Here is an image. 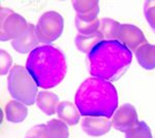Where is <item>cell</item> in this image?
I'll list each match as a JSON object with an SVG mask.
<instances>
[{"label": "cell", "mask_w": 155, "mask_h": 138, "mask_svg": "<svg viewBox=\"0 0 155 138\" xmlns=\"http://www.w3.org/2000/svg\"><path fill=\"white\" fill-rule=\"evenodd\" d=\"M25 138H49L47 125H36L27 132Z\"/></svg>", "instance_id": "cell-22"}, {"label": "cell", "mask_w": 155, "mask_h": 138, "mask_svg": "<svg viewBox=\"0 0 155 138\" xmlns=\"http://www.w3.org/2000/svg\"><path fill=\"white\" fill-rule=\"evenodd\" d=\"M7 88L12 97L25 105H33L36 101L38 86L26 67L21 65L12 67L7 79Z\"/></svg>", "instance_id": "cell-4"}, {"label": "cell", "mask_w": 155, "mask_h": 138, "mask_svg": "<svg viewBox=\"0 0 155 138\" xmlns=\"http://www.w3.org/2000/svg\"><path fill=\"white\" fill-rule=\"evenodd\" d=\"M4 112H5L7 121L14 124H19L26 119L28 114V109H27V105L22 102L18 100H12L5 105Z\"/></svg>", "instance_id": "cell-13"}, {"label": "cell", "mask_w": 155, "mask_h": 138, "mask_svg": "<svg viewBox=\"0 0 155 138\" xmlns=\"http://www.w3.org/2000/svg\"><path fill=\"white\" fill-rule=\"evenodd\" d=\"M144 14L150 27L155 31V1H146L144 4Z\"/></svg>", "instance_id": "cell-21"}, {"label": "cell", "mask_w": 155, "mask_h": 138, "mask_svg": "<svg viewBox=\"0 0 155 138\" xmlns=\"http://www.w3.org/2000/svg\"><path fill=\"white\" fill-rule=\"evenodd\" d=\"M74 11H77V16L85 21L93 22L96 21L99 12V3L95 0H76L71 2Z\"/></svg>", "instance_id": "cell-11"}, {"label": "cell", "mask_w": 155, "mask_h": 138, "mask_svg": "<svg viewBox=\"0 0 155 138\" xmlns=\"http://www.w3.org/2000/svg\"><path fill=\"white\" fill-rule=\"evenodd\" d=\"M117 40L126 47L129 51L134 52H137L142 46L148 43L142 30L130 24H122L120 26Z\"/></svg>", "instance_id": "cell-7"}, {"label": "cell", "mask_w": 155, "mask_h": 138, "mask_svg": "<svg viewBox=\"0 0 155 138\" xmlns=\"http://www.w3.org/2000/svg\"><path fill=\"white\" fill-rule=\"evenodd\" d=\"M26 69L41 89L58 86L65 77L67 64L64 53L51 44L37 47L29 54Z\"/></svg>", "instance_id": "cell-3"}, {"label": "cell", "mask_w": 155, "mask_h": 138, "mask_svg": "<svg viewBox=\"0 0 155 138\" xmlns=\"http://www.w3.org/2000/svg\"><path fill=\"white\" fill-rule=\"evenodd\" d=\"M0 38L1 41L14 40L28 26V23L22 16L12 9L1 7L0 8Z\"/></svg>", "instance_id": "cell-6"}, {"label": "cell", "mask_w": 155, "mask_h": 138, "mask_svg": "<svg viewBox=\"0 0 155 138\" xmlns=\"http://www.w3.org/2000/svg\"><path fill=\"white\" fill-rule=\"evenodd\" d=\"M125 138H152V133L145 122H139L132 129L125 133Z\"/></svg>", "instance_id": "cell-20"}, {"label": "cell", "mask_w": 155, "mask_h": 138, "mask_svg": "<svg viewBox=\"0 0 155 138\" xmlns=\"http://www.w3.org/2000/svg\"><path fill=\"white\" fill-rule=\"evenodd\" d=\"M64 21L61 14L56 11H47L39 18L35 29L38 41L44 44H50L59 38L62 34Z\"/></svg>", "instance_id": "cell-5"}, {"label": "cell", "mask_w": 155, "mask_h": 138, "mask_svg": "<svg viewBox=\"0 0 155 138\" xmlns=\"http://www.w3.org/2000/svg\"><path fill=\"white\" fill-rule=\"evenodd\" d=\"M112 119V126L120 132H127L139 123L137 110L134 105L124 104L115 111Z\"/></svg>", "instance_id": "cell-8"}, {"label": "cell", "mask_w": 155, "mask_h": 138, "mask_svg": "<svg viewBox=\"0 0 155 138\" xmlns=\"http://www.w3.org/2000/svg\"><path fill=\"white\" fill-rule=\"evenodd\" d=\"M74 101L80 114L83 117L110 119L118 106V94L110 82L90 77L78 89Z\"/></svg>", "instance_id": "cell-1"}, {"label": "cell", "mask_w": 155, "mask_h": 138, "mask_svg": "<svg viewBox=\"0 0 155 138\" xmlns=\"http://www.w3.org/2000/svg\"><path fill=\"white\" fill-rule=\"evenodd\" d=\"M121 24L109 18H102L98 21L97 34L102 40H117Z\"/></svg>", "instance_id": "cell-15"}, {"label": "cell", "mask_w": 155, "mask_h": 138, "mask_svg": "<svg viewBox=\"0 0 155 138\" xmlns=\"http://www.w3.org/2000/svg\"><path fill=\"white\" fill-rule=\"evenodd\" d=\"M82 129L90 136H101L111 130L112 121L107 117H86L81 123Z\"/></svg>", "instance_id": "cell-10"}, {"label": "cell", "mask_w": 155, "mask_h": 138, "mask_svg": "<svg viewBox=\"0 0 155 138\" xmlns=\"http://www.w3.org/2000/svg\"><path fill=\"white\" fill-rule=\"evenodd\" d=\"M101 40L102 39L101 38V36L98 34H93V35L78 34L76 39H74V43H76L77 49L80 52L85 53V54H89L95 47L96 44H98Z\"/></svg>", "instance_id": "cell-17"}, {"label": "cell", "mask_w": 155, "mask_h": 138, "mask_svg": "<svg viewBox=\"0 0 155 138\" xmlns=\"http://www.w3.org/2000/svg\"><path fill=\"white\" fill-rule=\"evenodd\" d=\"M88 61L93 77L116 81L131 64L132 54L118 40H101L88 54Z\"/></svg>", "instance_id": "cell-2"}, {"label": "cell", "mask_w": 155, "mask_h": 138, "mask_svg": "<svg viewBox=\"0 0 155 138\" xmlns=\"http://www.w3.org/2000/svg\"><path fill=\"white\" fill-rule=\"evenodd\" d=\"M98 21L90 22L85 21V20L81 19L80 17L76 16L74 19V23H76V28L79 31V34L81 35H93L97 34V27H98Z\"/></svg>", "instance_id": "cell-19"}, {"label": "cell", "mask_w": 155, "mask_h": 138, "mask_svg": "<svg viewBox=\"0 0 155 138\" xmlns=\"http://www.w3.org/2000/svg\"><path fill=\"white\" fill-rule=\"evenodd\" d=\"M38 42L35 26L32 24H28L27 28L16 39L12 41V46L15 49V51L18 53L27 54V53H31L34 49H36Z\"/></svg>", "instance_id": "cell-9"}, {"label": "cell", "mask_w": 155, "mask_h": 138, "mask_svg": "<svg viewBox=\"0 0 155 138\" xmlns=\"http://www.w3.org/2000/svg\"><path fill=\"white\" fill-rule=\"evenodd\" d=\"M0 54H1V70H0L1 72L0 73H1V75H5L8 72L9 68L12 67V59L11 55L5 51H3V50H1Z\"/></svg>", "instance_id": "cell-23"}, {"label": "cell", "mask_w": 155, "mask_h": 138, "mask_svg": "<svg viewBox=\"0 0 155 138\" xmlns=\"http://www.w3.org/2000/svg\"><path fill=\"white\" fill-rule=\"evenodd\" d=\"M37 107L47 115H52L57 111L59 105V97L56 94L48 91H41L36 97Z\"/></svg>", "instance_id": "cell-12"}, {"label": "cell", "mask_w": 155, "mask_h": 138, "mask_svg": "<svg viewBox=\"0 0 155 138\" xmlns=\"http://www.w3.org/2000/svg\"><path fill=\"white\" fill-rule=\"evenodd\" d=\"M49 138H68L69 131L67 125L61 120H51L47 124Z\"/></svg>", "instance_id": "cell-18"}, {"label": "cell", "mask_w": 155, "mask_h": 138, "mask_svg": "<svg viewBox=\"0 0 155 138\" xmlns=\"http://www.w3.org/2000/svg\"><path fill=\"white\" fill-rule=\"evenodd\" d=\"M57 114L62 122L68 126H74L80 122V111L71 102L63 101L60 102L57 107Z\"/></svg>", "instance_id": "cell-14"}, {"label": "cell", "mask_w": 155, "mask_h": 138, "mask_svg": "<svg viewBox=\"0 0 155 138\" xmlns=\"http://www.w3.org/2000/svg\"><path fill=\"white\" fill-rule=\"evenodd\" d=\"M136 57L141 65L145 69H154L155 68V44L146 43L142 46L136 52Z\"/></svg>", "instance_id": "cell-16"}]
</instances>
